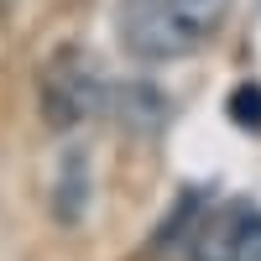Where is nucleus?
<instances>
[{
  "instance_id": "20e7f679",
  "label": "nucleus",
  "mask_w": 261,
  "mask_h": 261,
  "mask_svg": "<svg viewBox=\"0 0 261 261\" xmlns=\"http://www.w3.org/2000/svg\"><path fill=\"white\" fill-rule=\"evenodd\" d=\"M53 214L58 225H79L89 214V151L84 146H68L58 157V172H53Z\"/></svg>"
},
{
  "instance_id": "f03ea898",
  "label": "nucleus",
  "mask_w": 261,
  "mask_h": 261,
  "mask_svg": "<svg viewBox=\"0 0 261 261\" xmlns=\"http://www.w3.org/2000/svg\"><path fill=\"white\" fill-rule=\"evenodd\" d=\"M37 105L42 120L53 130H79L99 120L110 110V79H105V63L84 47V42H63V47L47 53L37 73Z\"/></svg>"
},
{
  "instance_id": "423d86ee",
  "label": "nucleus",
  "mask_w": 261,
  "mask_h": 261,
  "mask_svg": "<svg viewBox=\"0 0 261 261\" xmlns=\"http://www.w3.org/2000/svg\"><path fill=\"white\" fill-rule=\"evenodd\" d=\"M230 115H235V125H246V130H261V84H241V89L230 94Z\"/></svg>"
},
{
  "instance_id": "7ed1b4c3",
  "label": "nucleus",
  "mask_w": 261,
  "mask_h": 261,
  "mask_svg": "<svg viewBox=\"0 0 261 261\" xmlns=\"http://www.w3.org/2000/svg\"><path fill=\"white\" fill-rule=\"evenodd\" d=\"M204 214H209V188H183L178 199H172L167 220L151 230L146 256L151 261H178V256H188L193 241H199V230H204Z\"/></svg>"
},
{
  "instance_id": "f257e3e1",
  "label": "nucleus",
  "mask_w": 261,
  "mask_h": 261,
  "mask_svg": "<svg viewBox=\"0 0 261 261\" xmlns=\"http://www.w3.org/2000/svg\"><path fill=\"white\" fill-rule=\"evenodd\" d=\"M230 0H125L115 27L130 58L141 63H178L193 58L225 27Z\"/></svg>"
},
{
  "instance_id": "0eeeda50",
  "label": "nucleus",
  "mask_w": 261,
  "mask_h": 261,
  "mask_svg": "<svg viewBox=\"0 0 261 261\" xmlns=\"http://www.w3.org/2000/svg\"><path fill=\"white\" fill-rule=\"evenodd\" d=\"M230 261H261V209L251 214V225L241 230V241H235Z\"/></svg>"
},
{
  "instance_id": "6e6552de",
  "label": "nucleus",
  "mask_w": 261,
  "mask_h": 261,
  "mask_svg": "<svg viewBox=\"0 0 261 261\" xmlns=\"http://www.w3.org/2000/svg\"><path fill=\"white\" fill-rule=\"evenodd\" d=\"M11 6H16V0H0V11H11Z\"/></svg>"
},
{
  "instance_id": "39448f33",
  "label": "nucleus",
  "mask_w": 261,
  "mask_h": 261,
  "mask_svg": "<svg viewBox=\"0 0 261 261\" xmlns=\"http://www.w3.org/2000/svg\"><path fill=\"white\" fill-rule=\"evenodd\" d=\"M110 110L120 115L125 130H136V136H157L162 120H167V99L151 89V84H125V89H110Z\"/></svg>"
}]
</instances>
